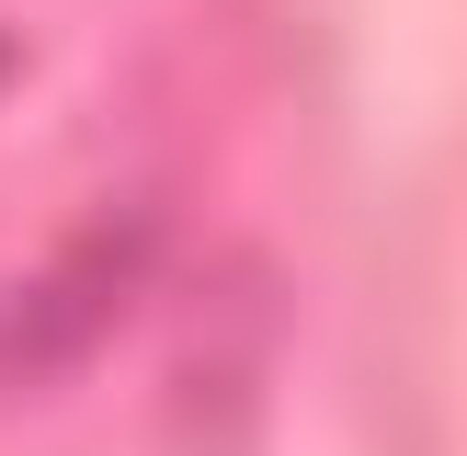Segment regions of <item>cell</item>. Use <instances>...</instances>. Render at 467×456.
Listing matches in <instances>:
<instances>
[{
	"instance_id": "6da1fadb",
	"label": "cell",
	"mask_w": 467,
	"mask_h": 456,
	"mask_svg": "<svg viewBox=\"0 0 467 456\" xmlns=\"http://www.w3.org/2000/svg\"><path fill=\"white\" fill-rule=\"evenodd\" d=\"M149 263H160V217L149 205H103V217H80L57 251H35V263L0 285V388L80 377L114 342V319L137 308Z\"/></svg>"
},
{
	"instance_id": "3957f363",
	"label": "cell",
	"mask_w": 467,
	"mask_h": 456,
	"mask_svg": "<svg viewBox=\"0 0 467 456\" xmlns=\"http://www.w3.org/2000/svg\"><path fill=\"white\" fill-rule=\"evenodd\" d=\"M0 80H12V35H0Z\"/></svg>"
},
{
	"instance_id": "7a4b0ae2",
	"label": "cell",
	"mask_w": 467,
	"mask_h": 456,
	"mask_svg": "<svg viewBox=\"0 0 467 456\" xmlns=\"http://www.w3.org/2000/svg\"><path fill=\"white\" fill-rule=\"evenodd\" d=\"M274 342H285V296H274V274H263V263H228L217 285H205L194 331H182L171 422H182V433L251 422V399H263V377H274Z\"/></svg>"
}]
</instances>
